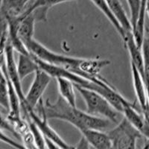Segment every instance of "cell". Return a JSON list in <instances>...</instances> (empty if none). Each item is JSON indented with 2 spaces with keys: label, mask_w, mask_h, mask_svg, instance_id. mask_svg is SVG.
Masks as SVG:
<instances>
[{
  "label": "cell",
  "mask_w": 149,
  "mask_h": 149,
  "mask_svg": "<svg viewBox=\"0 0 149 149\" xmlns=\"http://www.w3.org/2000/svg\"><path fill=\"white\" fill-rule=\"evenodd\" d=\"M27 49L31 54L36 58L51 64L64 68L68 71L101 86H105L109 84L100 75V72L104 68L110 64L109 60L80 58L60 54L47 49L36 40H33L28 45Z\"/></svg>",
  "instance_id": "6da1fadb"
},
{
  "label": "cell",
  "mask_w": 149,
  "mask_h": 149,
  "mask_svg": "<svg viewBox=\"0 0 149 149\" xmlns=\"http://www.w3.org/2000/svg\"><path fill=\"white\" fill-rule=\"evenodd\" d=\"M44 114L48 120L58 119L71 124L80 132L87 129L104 131L112 125L108 119L94 116L73 107L58 95L54 102L47 99L44 104Z\"/></svg>",
  "instance_id": "7a4b0ae2"
},
{
  "label": "cell",
  "mask_w": 149,
  "mask_h": 149,
  "mask_svg": "<svg viewBox=\"0 0 149 149\" xmlns=\"http://www.w3.org/2000/svg\"><path fill=\"white\" fill-rule=\"evenodd\" d=\"M76 90L86 104V112L94 116L108 119L114 124H118L119 112L114 108L110 102L101 94L94 90L74 85Z\"/></svg>",
  "instance_id": "3957f363"
},
{
  "label": "cell",
  "mask_w": 149,
  "mask_h": 149,
  "mask_svg": "<svg viewBox=\"0 0 149 149\" xmlns=\"http://www.w3.org/2000/svg\"><path fill=\"white\" fill-rule=\"evenodd\" d=\"M107 133L111 139L113 149H136L137 139L143 136L125 117Z\"/></svg>",
  "instance_id": "277c9868"
},
{
  "label": "cell",
  "mask_w": 149,
  "mask_h": 149,
  "mask_svg": "<svg viewBox=\"0 0 149 149\" xmlns=\"http://www.w3.org/2000/svg\"><path fill=\"white\" fill-rule=\"evenodd\" d=\"M52 79V78L50 75L40 69L35 73L32 84L26 95V109L23 111L26 117L29 112L35 110L37 105L42 101V95Z\"/></svg>",
  "instance_id": "5b68a950"
},
{
  "label": "cell",
  "mask_w": 149,
  "mask_h": 149,
  "mask_svg": "<svg viewBox=\"0 0 149 149\" xmlns=\"http://www.w3.org/2000/svg\"><path fill=\"white\" fill-rule=\"evenodd\" d=\"M126 49L129 53L130 58V63L134 64L136 67L142 78H144V61L142 55V48L139 46L136 42L134 34L132 31L125 33L123 39Z\"/></svg>",
  "instance_id": "8992f818"
},
{
  "label": "cell",
  "mask_w": 149,
  "mask_h": 149,
  "mask_svg": "<svg viewBox=\"0 0 149 149\" xmlns=\"http://www.w3.org/2000/svg\"><path fill=\"white\" fill-rule=\"evenodd\" d=\"M72 1L77 0H34V2L28 7L26 12L32 14L37 22H45L47 20L48 11L51 8Z\"/></svg>",
  "instance_id": "52a82bcc"
},
{
  "label": "cell",
  "mask_w": 149,
  "mask_h": 149,
  "mask_svg": "<svg viewBox=\"0 0 149 149\" xmlns=\"http://www.w3.org/2000/svg\"><path fill=\"white\" fill-rule=\"evenodd\" d=\"M31 0H1V18L5 19L20 17L26 12Z\"/></svg>",
  "instance_id": "ba28073f"
},
{
  "label": "cell",
  "mask_w": 149,
  "mask_h": 149,
  "mask_svg": "<svg viewBox=\"0 0 149 149\" xmlns=\"http://www.w3.org/2000/svg\"><path fill=\"white\" fill-rule=\"evenodd\" d=\"M130 67H131V72H132L134 93H135L136 97L141 110L142 111L147 108L148 106L147 88H146L144 78H142V74H140L139 70L132 63H130Z\"/></svg>",
  "instance_id": "9c48e42d"
},
{
  "label": "cell",
  "mask_w": 149,
  "mask_h": 149,
  "mask_svg": "<svg viewBox=\"0 0 149 149\" xmlns=\"http://www.w3.org/2000/svg\"><path fill=\"white\" fill-rule=\"evenodd\" d=\"M82 136L94 149H112V142L107 132L94 129L81 131Z\"/></svg>",
  "instance_id": "30bf717a"
},
{
  "label": "cell",
  "mask_w": 149,
  "mask_h": 149,
  "mask_svg": "<svg viewBox=\"0 0 149 149\" xmlns=\"http://www.w3.org/2000/svg\"><path fill=\"white\" fill-rule=\"evenodd\" d=\"M107 2L112 14H113L116 20L119 22L121 27L123 29L125 34L129 31H132L133 29L130 19H129L127 17L125 10L124 9L120 0H107Z\"/></svg>",
  "instance_id": "8fae6325"
},
{
  "label": "cell",
  "mask_w": 149,
  "mask_h": 149,
  "mask_svg": "<svg viewBox=\"0 0 149 149\" xmlns=\"http://www.w3.org/2000/svg\"><path fill=\"white\" fill-rule=\"evenodd\" d=\"M17 70L21 81L29 76V74L36 73L40 67L32 54H19Z\"/></svg>",
  "instance_id": "7c38bea8"
},
{
  "label": "cell",
  "mask_w": 149,
  "mask_h": 149,
  "mask_svg": "<svg viewBox=\"0 0 149 149\" xmlns=\"http://www.w3.org/2000/svg\"><path fill=\"white\" fill-rule=\"evenodd\" d=\"M122 114L124 117L142 134L145 125L144 116L142 113H141L136 107L135 104L129 102L124 108Z\"/></svg>",
  "instance_id": "4fadbf2b"
},
{
  "label": "cell",
  "mask_w": 149,
  "mask_h": 149,
  "mask_svg": "<svg viewBox=\"0 0 149 149\" xmlns=\"http://www.w3.org/2000/svg\"><path fill=\"white\" fill-rule=\"evenodd\" d=\"M57 84H58L59 95L73 107H76V95L74 90V84L68 79L65 78H57Z\"/></svg>",
  "instance_id": "5bb4252c"
},
{
  "label": "cell",
  "mask_w": 149,
  "mask_h": 149,
  "mask_svg": "<svg viewBox=\"0 0 149 149\" xmlns=\"http://www.w3.org/2000/svg\"><path fill=\"white\" fill-rule=\"evenodd\" d=\"M91 2L104 14L105 17H107V19L113 26L116 30L117 31V32L119 33V35L123 39V37H125V32H124L122 28L121 27L120 24L116 20V19L115 18L113 14H112L111 10L109 8L108 4L107 2V0H91Z\"/></svg>",
  "instance_id": "9a60e30c"
},
{
  "label": "cell",
  "mask_w": 149,
  "mask_h": 149,
  "mask_svg": "<svg viewBox=\"0 0 149 149\" xmlns=\"http://www.w3.org/2000/svg\"><path fill=\"white\" fill-rule=\"evenodd\" d=\"M0 104L1 107L9 113L10 102H9V89L7 78L2 72L0 81Z\"/></svg>",
  "instance_id": "2e32d148"
},
{
  "label": "cell",
  "mask_w": 149,
  "mask_h": 149,
  "mask_svg": "<svg viewBox=\"0 0 149 149\" xmlns=\"http://www.w3.org/2000/svg\"><path fill=\"white\" fill-rule=\"evenodd\" d=\"M28 126L30 130V133L31 134L34 142L36 147L38 149H46V140L45 136L40 131L36 124L31 119H28Z\"/></svg>",
  "instance_id": "e0dca14e"
},
{
  "label": "cell",
  "mask_w": 149,
  "mask_h": 149,
  "mask_svg": "<svg viewBox=\"0 0 149 149\" xmlns=\"http://www.w3.org/2000/svg\"><path fill=\"white\" fill-rule=\"evenodd\" d=\"M126 1L130 9V22H131L132 29H134L139 17L141 5H142V0H126Z\"/></svg>",
  "instance_id": "ac0fdd59"
},
{
  "label": "cell",
  "mask_w": 149,
  "mask_h": 149,
  "mask_svg": "<svg viewBox=\"0 0 149 149\" xmlns=\"http://www.w3.org/2000/svg\"><path fill=\"white\" fill-rule=\"evenodd\" d=\"M142 113L143 114L145 120V125L142 131V135L149 141V104L147 108L142 110Z\"/></svg>",
  "instance_id": "d6986e66"
},
{
  "label": "cell",
  "mask_w": 149,
  "mask_h": 149,
  "mask_svg": "<svg viewBox=\"0 0 149 149\" xmlns=\"http://www.w3.org/2000/svg\"><path fill=\"white\" fill-rule=\"evenodd\" d=\"M74 149H94L90 144L88 142L84 139V136L81 137L79 142H78V144L74 146Z\"/></svg>",
  "instance_id": "ffe728a7"
},
{
  "label": "cell",
  "mask_w": 149,
  "mask_h": 149,
  "mask_svg": "<svg viewBox=\"0 0 149 149\" xmlns=\"http://www.w3.org/2000/svg\"><path fill=\"white\" fill-rule=\"evenodd\" d=\"M45 140H46V149H62L60 146H58V145L55 144V143L53 142L52 141L49 140L47 138L45 137Z\"/></svg>",
  "instance_id": "44dd1931"
},
{
  "label": "cell",
  "mask_w": 149,
  "mask_h": 149,
  "mask_svg": "<svg viewBox=\"0 0 149 149\" xmlns=\"http://www.w3.org/2000/svg\"><path fill=\"white\" fill-rule=\"evenodd\" d=\"M142 149H149V142L148 143H147V144H146L144 147L142 148Z\"/></svg>",
  "instance_id": "7402d4cb"
},
{
  "label": "cell",
  "mask_w": 149,
  "mask_h": 149,
  "mask_svg": "<svg viewBox=\"0 0 149 149\" xmlns=\"http://www.w3.org/2000/svg\"><path fill=\"white\" fill-rule=\"evenodd\" d=\"M112 149H113V148H112Z\"/></svg>",
  "instance_id": "603a6c76"
}]
</instances>
